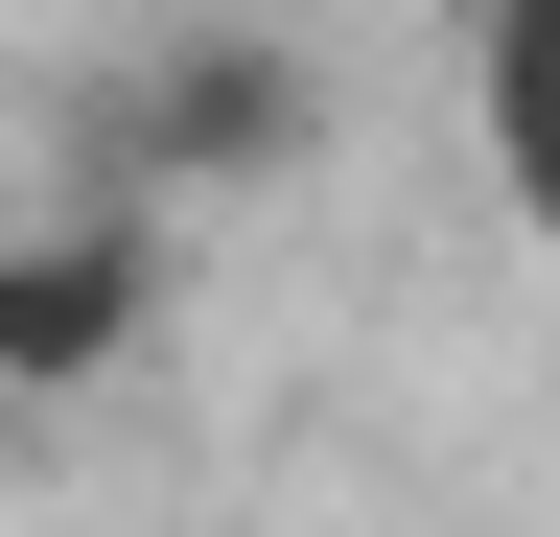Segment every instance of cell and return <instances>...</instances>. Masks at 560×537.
<instances>
[{
    "mask_svg": "<svg viewBox=\"0 0 560 537\" xmlns=\"http://www.w3.org/2000/svg\"><path fill=\"white\" fill-rule=\"evenodd\" d=\"M140 327H164V234L117 211H0V397H94Z\"/></svg>",
    "mask_w": 560,
    "mask_h": 537,
    "instance_id": "obj_2",
    "label": "cell"
},
{
    "mask_svg": "<svg viewBox=\"0 0 560 537\" xmlns=\"http://www.w3.org/2000/svg\"><path fill=\"white\" fill-rule=\"evenodd\" d=\"M327 164V71L280 24H140V94H117V211H257V187Z\"/></svg>",
    "mask_w": 560,
    "mask_h": 537,
    "instance_id": "obj_1",
    "label": "cell"
},
{
    "mask_svg": "<svg viewBox=\"0 0 560 537\" xmlns=\"http://www.w3.org/2000/svg\"><path fill=\"white\" fill-rule=\"evenodd\" d=\"M537 24H560V0H537Z\"/></svg>",
    "mask_w": 560,
    "mask_h": 537,
    "instance_id": "obj_4",
    "label": "cell"
},
{
    "mask_svg": "<svg viewBox=\"0 0 560 537\" xmlns=\"http://www.w3.org/2000/svg\"><path fill=\"white\" fill-rule=\"evenodd\" d=\"M140 24H210V0H140Z\"/></svg>",
    "mask_w": 560,
    "mask_h": 537,
    "instance_id": "obj_3",
    "label": "cell"
}]
</instances>
